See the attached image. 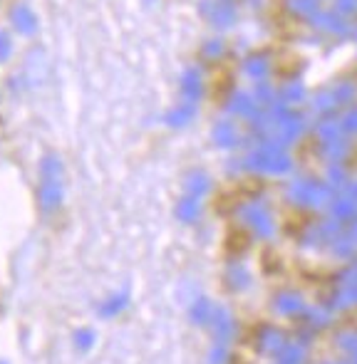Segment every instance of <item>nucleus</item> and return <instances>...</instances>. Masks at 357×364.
<instances>
[{
  "mask_svg": "<svg viewBox=\"0 0 357 364\" xmlns=\"http://www.w3.org/2000/svg\"><path fill=\"white\" fill-rule=\"evenodd\" d=\"M40 203H43L45 211H55L60 206V178L55 173V168H45V181L40 188Z\"/></svg>",
  "mask_w": 357,
  "mask_h": 364,
  "instance_id": "obj_1",
  "label": "nucleus"
},
{
  "mask_svg": "<svg viewBox=\"0 0 357 364\" xmlns=\"http://www.w3.org/2000/svg\"><path fill=\"white\" fill-rule=\"evenodd\" d=\"M92 342H95V335H92L90 330H80L78 335H75V345H78L80 350H90Z\"/></svg>",
  "mask_w": 357,
  "mask_h": 364,
  "instance_id": "obj_2",
  "label": "nucleus"
},
{
  "mask_svg": "<svg viewBox=\"0 0 357 364\" xmlns=\"http://www.w3.org/2000/svg\"><path fill=\"white\" fill-rule=\"evenodd\" d=\"M0 364H8V362H0Z\"/></svg>",
  "mask_w": 357,
  "mask_h": 364,
  "instance_id": "obj_3",
  "label": "nucleus"
}]
</instances>
